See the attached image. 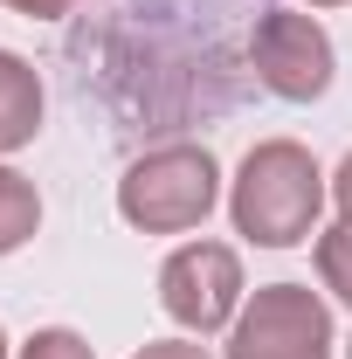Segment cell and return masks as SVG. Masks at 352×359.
I'll use <instances>...</instances> for the list:
<instances>
[{
  "mask_svg": "<svg viewBox=\"0 0 352 359\" xmlns=\"http://www.w3.org/2000/svg\"><path fill=\"white\" fill-rule=\"evenodd\" d=\"M228 215H235V235H249L256 249H297L304 235H318V215H325L318 159L297 138H263L235 173Z\"/></svg>",
  "mask_w": 352,
  "mask_h": 359,
  "instance_id": "6da1fadb",
  "label": "cell"
},
{
  "mask_svg": "<svg viewBox=\"0 0 352 359\" xmlns=\"http://www.w3.org/2000/svg\"><path fill=\"white\" fill-rule=\"evenodd\" d=\"M221 201V166L208 145H159L125 166L118 180V215L145 235H187L215 215Z\"/></svg>",
  "mask_w": 352,
  "mask_h": 359,
  "instance_id": "7a4b0ae2",
  "label": "cell"
},
{
  "mask_svg": "<svg viewBox=\"0 0 352 359\" xmlns=\"http://www.w3.org/2000/svg\"><path fill=\"white\" fill-rule=\"evenodd\" d=\"M228 359H332L325 297L304 283H263L228 332Z\"/></svg>",
  "mask_w": 352,
  "mask_h": 359,
  "instance_id": "3957f363",
  "label": "cell"
},
{
  "mask_svg": "<svg viewBox=\"0 0 352 359\" xmlns=\"http://www.w3.org/2000/svg\"><path fill=\"white\" fill-rule=\"evenodd\" d=\"M249 62H256V83L269 97H283V104H318L332 90V69H339L332 35L311 14H283V7H269L263 21H256Z\"/></svg>",
  "mask_w": 352,
  "mask_h": 359,
  "instance_id": "277c9868",
  "label": "cell"
},
{
  "mask_svg": "<svg viewBox=\"0 0 352 359\" xmlns=\"http://www.w3.org/2000/svg\"><path fill=\"white\" fill-rule=\"evenodd\" d=\"M159 304L173 325L187 332H221V325H235L242 318V256L228 249V242H187L166 256L159 269Z\"/></svg>",
  "mask_w": 352,
  "mask_h": 359,
  "instance_id": "5b68a950",
  "label": "cell"
},
{
  "mask_svg": "<svg viewBox=\"0 0 352 359\" xmlns=\"http://www.w3.org/2000/svg\"><path fill=\"white\" fill-rule=\"evenodd\" d=\"M35 132H42V76L14 48H0V152H21Z\"/></svg>",
  "mask_w": 352,
  "mask_h": 359,
  "instance_id": "8992f818",
  "label": "cell"
},
{
  "mask_svg": "<svg viewBox=\"0 0 352 359\" xmlns=\"http://www.w3.org/2000/svg\"><path fill=\"white\" fill-rule=\"evenodd\" d=\"M35 228H42V194H35V180L14 173V166H0V256H14Z\"/></svg>",
  "mask_w": 352,
  "mask_h": 359,
  "instance_id": "52a82bcc",
  "label": "cell"
},
{
  "mask_svg": "<svg viewBox=\"0 0 352 359\" xmlns=\"http://www.w3.org/2000/svg\"><path fill=\"white\" fill-rule=\"evenodd\" d=\"M318 276L339 304H352V222H332L318 235Z\"/></svg>",
  "mask_w": 352,
  "mask_h": 359,
  "instance_id": "ba28073f",
  "label": "cell"
},
{
  "mask_svg": "<svg viewBox=\"0 0 352 359\" xmlns=\"http://www.w3.org/2000/svg\"><path fill=\"white\" fill-rule=\"evenodd\" d=\"M21 359H97V353H90V339H76L69 325H48V332H35L21 346Z\"/></svg>",
  "mask_w": 352,
  "mask_h": 359,
  "instance_id": "9c48e42d",
  "label": "cell"
},
{
  "mask_svg": "<svg viewBox=\"0 0 352 359\" xmlns=\"http://www.w3.org/2000/svg\"><path fill=\"white\" fill-rule=\"evenodd\" d=\"M132 359H208V346H194V339H152V346L132 353Z\"/></svg>",
  "mask_w": 352,
  "mask_h": 359,
  "instance_id": "30bf717a",
  "label": "cell"
},
{
  "mask_svg": "<svg viewBox=\"0 0 352 359\" xmlns=\"http://www.w3.org/2000/svg\"><path fill=\"white\" fill-rule=\"evenodd\" d=\"M0 7H14V14H28V21H62L76 0H0Z\"/></svg>",
  "mask_w": 352,
  "mask_h": 359,
  "instance_id": "8fae6325",
  "label": "cell"
},
{
  "mask_svg": "<svg viewBox=\"0 0 352 359\" xmlns=\"http://www.w3.org/2000/svg\"><path fill=\"white\" fill-rule=\"evenodd\" d=\"M332 201H339V222H352V152L339 159V173H332Z\"/></svg>",
  "mask_w": 352,
  "mask_h": 359,
  "instance_id": "7c38bea8",
  "label": "cell"
},
{
  "mask_svg": "<svg viewBox=\"0 0 352 359\" xmlns=\"http://www.w3.org/2000/svg\"><path fill=\"white\" fill-rule=\"evenodd\" d=\"M311 7H346V0H311Z\"/></svg>",
  "mask_w": 352,
  "mask_h": 359,
  "instance_id": "4fadbf2b",
  "label": "cell"
},
{
  "mask_svg": "<svg viewBox=\"0 0 352 359\" xmlns=\"http://www.w3.org/2000/svg\"><path fill=\"white\" fill-rule=\"evenodd\" d=\"M0 359H7V332H0Z\"/></svg>",
  "mask_w": 352,
  "mask_h": 359,
  "instance_id": "5bb4252c",
  "label": "cell"
},
{
  "mask_svg": "<svg viewBox=\"0 0 352 359\" xmlns=\"http://www.w3.org/2000/svg\"><path fill=\"white\" fill-rule=\"evenodd\" d=\"M346 359H352V346H346Z\"/></svg>",
  "mask_w": 352,
  "mask_h": 359,
  "instance_id": "9a60e30c",
  "label": "cell"
}]
</instances>
